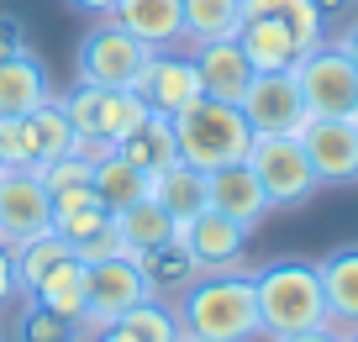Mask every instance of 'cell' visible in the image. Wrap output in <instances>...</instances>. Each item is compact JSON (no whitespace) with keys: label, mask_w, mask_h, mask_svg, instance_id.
<instances>
[{"label":"cell","mask_w":358,"mask_h":342,"mask_svg":"<svg viewBox=\"0 0 358 342\" xmlns=\"http://www.w3.org/2000/svg\"><path fill=\"white\" fill-rule=\"evenodd\" d=\"M253 295H258V332H268V342L311 332V327H327L322 274H316V264H306V258L264 264L253 274Z\"/></svg>","instance_id":"2"},{"label":"cell","mask_w":358,"mask_h":342,"mask_svg":"<svg viewBox=\"0 0 358 342\" xmlns=\"http://www.w3.org/2000/svg\"><path fill=\"white\" fill-rule=\"evenodd\" d=\"M274 342H343V332L327 321V327H311V332H295V337H274Z\"/></svg>","instance_id":"34"},{"label":"cell","mask_w":358,"mask_h":342,"mask_svg":"<svg viewBox=\"0 0 358 342\" xmlns=\"http://www.w3.org/2000/svg\"><path fill=\"white\" fill-rule=\"evenodd\" d=\"M248 169L258 174V185H264V195H268L274 211H295L322 190V179H316L301 137H253Z\"/></svg>","instance_id":"5"},{"label":"cell","mask_w":358,"mask_h":342,"mask_svg":"<svg viewBox=\"0 0 358 342\" xmlns=\"http://www.w3.org/2000/svg\"><path fill=\"white\" fill-rule=\"evenodd\" d=\"M322 274V295H327V321L337 332L358 327V248H337L316 264Z\"/></svg>","instance_id":"20"},{"label":"cell","mask_w":358,"mask_h":342,"mask_svg":"<svg viewBox=\"0 0 358 342\" xmlns=\"http://www.w3.org/2000/svg\"><path fill=\"white\" fill-rule=\"evenodd\" d=\"M137 95H143L148 111H164V116L185 111L190 100H201L195 58H185V53H153V58H148V69H143V79H137Z\"/></svg>","instance_id":"15"},{"label":"cell","mask_w":358,"mask_h":342,"mask_svg":"<svg viewBox=\"0 0 358 342\" xmlns=\"http://www.w3.org/2000/svg\"><path fill=\"white\" fill-rule=\"evenodd\" d=\"M27 122H32V137H37V164H53V158H64V153H79V137H74V127H69L64 106H58L53 95H48L37 111H27Z\"/></svg>","instance_id":"28"},{"label":"cell","mask_w":358,"mask_h":342,"mask_svg":"<svg viewBox=\"0 0 358 342\" xmlns=\"http://www.w3.org/2000/svg\"><path fill=\"white\" fill-rule=\"evenodd\" d=\"M122 321L127 332H132L137 342H179L185 332H179V316H174V306H164V295H148V300H137L132 311H122Z\"/></svg>","instance_id":"29"},{"label":"cell","mask_w":358,"mask_h":342,"mask_svg":"<svg viewBox=\"0 0 358 342\" xmlns=\"http://www.w3.org/2000/svg\"><path fill=\"white\" fill-rule=\"evenodd\" d=\"M179 332L201 342H253L258 337V295L253 274H201L174 306Z\"/></svg>","instance_id":"1"},{"label":"cell","mask_w":358,"mask_h":342,"mask_svg":"<svg viewBox=\"0 0 358 342\" xmlns=\"http://www.w3.org/2000/svg\"><path fill=\"white\" fill-rule=\"evenodd\" d=\"M137 264H143V279L153 295H185V290L201 279V269H195V258L185 253V243L179 237H169V243H158L153 253H137Z\"/></svg>","instance_id":"25"},{"label":"cell","mask_w":358,"mask_h":342,"mask_svg":"<svg viewBox=\"0 0 358 342\" xmlns=\"http://www.w3.org/2000/svg\"><path fill=\"white\" fill-rule=\"evenodd\" d=\"M0 342H6V337H0Z\"/></svg>","instance_id":"42"},{"label":"cell","mask_w":358,"mask_h":342,"mask_svg":"<svg viewBox=\"0 0 358 342\" xmlns=\"http://www.w3.org/2000/svg\"><path fill=\"white\" fill-rule=\"evenodd\" d=\"M22 295V290H16V269H11V248L0 243V306H11V300Z\"/></svg>","instance_id":"33"},{"label":"cell","mask_w":358,"mask_h":342,"mask_svg":"<svg viewBox=\"0 0 358 342\" xmlns=\"http://www.w3.org/2000/svg\"><path fill=\"white\" fill-rule=\"evenodd\" d=\"M32 306L53 311V316H69V321H85V264L74 253L64 264H53L32 290Z\"/></svg>","instance_id":"24"},{"label":"cell","mask_w":358,"mask_h":342,"mask_svg":"<svg viewBox=\"0 0 358 342\" xmlns=\"http://www.w3.org/2000/svg\"><path fill=\"white\" fill-rule=\"evenodd\" d=\"M169 122H174L179 164L201 169V174H211V169H222V164H243L248 148H253L248 116L237 106H227V100H211V95L190 100V106L174 111Z\"/></svg>","instance_id":"3"},{"label":"cell","mask_w":358,"mask_h":342,"mask_svg":"<svg viewBox=\"0 0 358 342\" xmlns=\"http://www.w3.org/2000/svg\"><path fill=\"white\" fill-rule=\"evenodd\" d=\"M69 253H74V248H69V237H64V232H53V227H48V232H37V237H27V243H16V248H11L16 290H22L27 300H32L37 279H43V274H48L53 264H64Z\"/></svg>","instance_id":"26"},{"label":"cell","mask_w":358,"mask_h":342,"mask_svg":"<svg viewBox=\"0 0 358 342\" xmlns=\"http://www.w3.org/2000/svg\"><path fill=\"white\" fill-rule=\"evenodd\" d=\"M153 290H148L143 264L132 253H111L101 264H85V327H95V332L111 327L122 311H132Z\"/></svg>","instance_id":"9"},{"label":"cell","mask_w":358,"mask_h":342,"mask_svg":"<svg viewBox=\"0 0 358 342\" xmlns=\"http://www.w3.org/2000/svg\"><path fill=\"white\" fill-rule=\"evenodd\" d=\"M111 253H127V248H122V237H116V227H101L95 237L74 243V258H79V264H101V258H111Z\"/></svg>","instance_id":"32"},{"label":"cell","mask_w":358,"mask_h":342,"mask_svg":"<svg viewBox=\"0 0 358 342\" xmlns=\"http://www.w3.org/2000/svg\"><path fill=\"white\" fill-rule=\"evenodd\" d=\"M206 206L222 211V216H232L237 227H248V232L274 211L268 195H264V185H258V174L248 169V158L243 164H222V169L206 174Z\"/></svg>","instance_id":"14"},{"label":"cell","mask_w":358,"mask_h":342,"mask_svg":"<svg viewBox=\"0 0 358 342\" xmlns=\"http://www.w3.org/2000/svg\"><path fill=\"white\" fill-rule=\"evenodd\" d=\"M111 22L132 32L148 53H169L185 43V6L179 0H116Z\"/></svg>","instance_id":"16"},{"label":"cell","mask_w":358,"mask_h":342,"mask_svg":"<svg viewBox=\"0 0 358 342\" xmlns=\"http://www.w3.org/2000/svg\"><path fill=\"white\" fill-rule=\"evenodd\" d=\"M337 48H343V53L353 58V69H358V22H353V27L343 32V43H337Z\"/></svg>","instance_id":"38"},{"label":"cell","mask_w":358,"mask_h":342,"mask_svg":"<svg viewBox=\"0 0 358 342\" xmlns=\"http://www.w3.org/2000/svg\"><path fill=\"white\" fill-rule=\"evenodd\" d=\"M90 190H95V200L116 216V211H127L132 200L148 195V174H137V169L127 164L116 148H106V153L90 164Z\"/></svg>","instance_id":"22"},{"label":"cell","mask_w":358,"mask_h":342,"mask_svg":"<svg viewBox=\"0 0 358 342\" xmlns=\"http://www.w3.org/2000/svg\"><path fill=\"white\" fill-rule=\"evenodd\" d=\"M22 342H74V321L53 316V311H43V306H32L22 316Z\"/></svg>","instance_id":"31"},{"label":"cell","mask_w":358,"mask_h":342,"mask_svg":"<svg viewBox=\"0 0 358 342\" xmlns=\"http://www.w3.org/2000/svg\"><path fill=\"white\" fill-rule=\"evenodd\" d=\"M185 6V43H222L243 27V0H179Z\"/></svg>","instance_id":"27"},{"label":"cell","mask_w":358,"mask_h":342,"mask_svg":"<svg viewBox=\"0 0 358 342\" xmlns=\"http://www.w3.org/2000/svg\"><path fill=\"white\" fill-rule=\"evenodd\" d=\"M195 74H201V95L211 100H227V106H237L243 100V90L253 85L258 69L248 64V53L237 48V37H222V43H195Z\"/></svg>","instance_id":"17"},{"label":"cell","mask_w":358,"mask_h":342,"mask_svg":"<svg viewBox=\"0 0 358 342\" xmlns=\"http://www.w3.org/2000/svg\"><path fill=\"white\" fill-rule=\"evenodd\" d=\"M237 48L248 53V64H253L258 74H268V69H295L316 43H306L290 22H280V16H268V11H243Z\"/></svg>","instance_id":"13"},{"label":"cell","mask_w":358,"mask_h":342,"mask_svg":"<svg viewBox=\"0 0 358 342\" xmlns=\"http://www.w3.org/2000/svg\"><path fill=\"white\" fill-rule=\"evenodd\" d=\"M237 111L248 116L253 137H295L306 122H311V111H306V95L295 85L290 69H268V74H253V85L243 90Z\"/></svg>","instance_id":"8"},{"label":"cell","mask_w":358,"mask_h":342,"mask_svg":"<svg viewBox=\"0 0 358 342\" xmlns=\"http://www.w3.org/2000/svg\"><path fill=\"white\" fill-rule=\"evenodd\" d=\"M116 153L127 158V164L137 169V174H164L169 164H179V143H174V122H169L164 111H148L143 122L132 127V132L116 143Z\"/></svg>","instance_id":"19"},{"label":"cell","mask_w":358,"mask_h":342,"mask_svg":"<svg viewBox=\"0 0 358 342\" xmlns=\"http://www.w3.org/2000/svg\"><path fill=\"white\" fill-rule=\"evenodd\" d=\"M179 342H201V337H179Z\"/></svg>","instance_id":"41"},{"label":"cell","mask_w":358,"mask_h":342,"mask_svg":"<svg viewBox=\"0 0 358 342\" xmlns=\"http://www.w3.org/2000/svg\"><path fill=\"white\" fill-rule=\"evenodd\" d=\"M290 74H295V85H301L311 116H353L358 69H353V58H348L337 43H316Z\"/></svg>","instance_id":"7"},{"label":"cell","mask_w":358,"mask_h":342,"mask_svg":"<svg viewBox=\"0 0 358 342\" xmlns=\"http://www.w3.org/2000/svg\"><path fill=\"white\" fill-rule=\"evenodd\" d=\"M295 137H301L322 185H353L358 179V122L353 116H311Z\"/></svg>","instance_id":"12"},{"label":"cell","mask_w":358,"mask_h":342,"mask_svg":"<svg viewBox=\"0 0 358 342\" xmlns=\"http://www.w3.org/2000/svg\"><path fill=\"white\" fill-rule=\"evenodd\" d=\"M343 342H358V327H353V332H343Z\"/></svg>","instance_id":"39"},{"label":"cell","mask_w":358,"mask_h":342,"mask_svg":"<svg viewBox=\"0 0 358 342\" xmlns=\"http://www.w3.org/2000/svg\"><path fill=\"white\" fill-rule=\"evenodd\" d=\"M148 195H153L179 227V221H190L195 211H206V174L190 169V164H169L164 174L148 179Z\"/></svg>","instance_id":"23"},{"label":"cell","mask_w":358,"mask_h":342,"mask_svg":"<svg viewBox=\"0 0 358 342\" xmlns=\"http://www.w3.org/2000/svg\"><path fill=\"white\" fill-rule=\"evenodd\" d=\"M64 106L69 127L79 137V153L85 158H101L106 148H116L137 122L148 116L143 95L137 90H101V85H74L69 95H53Z\"/></svg>","instance_id":"4"},{"label":"cell","mask_w":358,"mask_h":342,"mask_svg":"<svg viewBox=\"0 0 358 342\" xmlns=\"http://www.w3.org/2000/svg\"><path fill=\"white\" fill-rule=\"evenodd\" d=\"M111 227H116V237H122V248H127L132 258H137V253H153L158 243H169V237L179 232L174 216H169L153 195H143V200H132L127 211H116Z\"/></svg>","instance_id":"21"},{"label":"cell","mask_w":358,"mask_h":342,"mask_svg":"<svg viewBox=\"0 0 358 342\" xmlns=\"http://www.w3.org/2000/svg\"><path fill=\"white\" fill-rule=\"evenodd\" d=\"M148 48L137 43L132 32H122L116 22H101L90 27L85 37H79V53H74V74L79 85H101V90H137V79H143L148 69Z\"/></svg>","instance_id":"6"},{"label":"cell","mask_w":358,"mask_h":342,"mask_svg":"<svg viewBox=\"0 0 358 342\" xmlns=\"http://www.w3.org/2000/svg\"><path fill=\"white\" fill-rule=\"evenodd\" d=\"M16 48H27V43L16 37V27H11V22H0V58H11Z\"/></svg>","instance_id":"36"},{"label":"cell","mask_w":358,"mask_h":342,"mask_svg":"<svg viewBox=\"0 0 358 342\" xmlns=\"http://www.w3.org/2000/svg\"><path fill=\"white\" fill-rule=\"evenodd\" d=\"M179 243H185V253L195 258V269L201 274H227V269H243V253H248V227H237L232 216H222V211H195L190 221H179Z\"/></svg>","instance_id":"11"},{"label":"cell","mask_w":358,"mask_h":342,"mask_svg":"<svg viewBox=\"0 0 358 342\" xmlns=\"http://www.w3.org/2000/svg\"><path fill=\"white\" fill-rule=\"evenodd\" d=\"M0 169H37V137L27 116H0Z\"/></svg>","instance_id":"30"},{"label":"cell","mask_w":358,"mask_h":342,"mask_svg":"<svg viewBox=\"0 0 358 342\" xmlns=\"http://www.w3.org/2000/svg\"><path fill=\"white\" fill-rule=\"evenodd\" d=\"M79 16H111L116 11V0H69Z\"/></svg>","instance_id":"35"},{"label":"cell","mask_w":358,"mask_h":342,"mask_svg":"<svg viewBox=\"0 0 358 342\" xmlns=\"http://www.w3.org/2000/svg\"><path fill=\"white\" fill-rule=\"evenodd\" d=\"M53 227V195L37 169H0V243L16 248Z\"/></svg>","instance_id":"10"},{"label":"cell","mask_w":358,"mask_h":342,"mask_svg":"<svg viewBox=\"0 0 358 342\" xmlns=\"http://www.w3.org/2000/svg\"><path fill=\"white\" fill-rule=\"evenodd\" d=\"M353 122H358V100H353Z\"/></svg>","instance_id":"40"},{"label":"cell","mask_w":358,"mask_h":342,"mask_svg":"<svg viewBox=\"0 0 358 342\" xmlns=\"http://www.w3.org/2000/svg\"><path fill=\"white\" fill-rule=\"evenodd\" d=\"M48 95H53V79L32 48H16L11 58H0V116H27Z\"/></svg>","instance_id":"18"},{"label":"cell","mask_w":358,"mask_h":342,"mask_svg":"<svg viewBox=\"0 0 358 342\" xmlns=\"http://www.w3.org/2000/svg\"><path fill=\"white\" fill-rule=\"evenodd\" d=\"M95 342H137V337L122 327V321H111V327H101V332H95Z\"/></svg>","instance_id":"37"}]
</instances>
